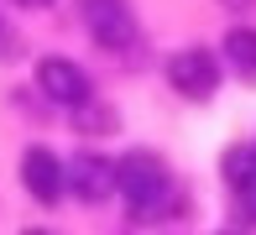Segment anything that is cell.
Returning a JSON list of instances; mask_svg holds the SVG:
<instances>
[{
    "instance_id": "cell-1",
    "label": "cell",
    "mask_w": 256,
    "mask_h": 235,
    "mask_svg": "<svg viewBox=\"0 0 256 235\" xmlns=\"http://www.w3.org/2000/svg\"><path fill=\"white\" fill-rule=\"evenodd\" d=\"M115 188H120V198H126V209H131L136 225H142V220H162V209L172 204L168 162H162L157 152H142V146L115 162Z\"/></svg>"
},
{
    "instance_id": "cell-2",
    "label": "cell",
    "mask_w": 256,
    "mask_h": 235,
    "mask_svg": "<svg viewBox=\"0 0 256 235\" xmlns=\"http://www.w3.org/2000/svg\"><path fill=\"white\" fill-rule=\"evenodd\" d=\"M78 10H84L89 37H94L104 52H126V47L136 42V10L126 6V0H78Z\"/></svg>"
},
{
    "instance_id": "cell-3",
    "label": "cell",
    "mask_w": 256,
    "mask_h": 235,
    "mask_svg": "<svg viewBox=\"0 0 256 235\" xmlns=\"http://www.w3.org/2000/svg\"><path fill=\"white\" fill-rule=\"evenodd\" d=\"M37 89L48 94L52 104H63V110H84V104L94 100V84H89V74L74 58H42L37 63Z\"/></svg>"
},
{
    "instance_id": "cell-4",
    "label": "cell",
    "mask_w": 256,
    "mask_h": 235,
    "mask_svg": "<svg viewBox=\"0 0 256 235\" xmlns=\"http://www.w3.org/2000/svg\"><path fill=\"white\" fill-rule=\"evenodd\" d=\"M168 84L183 100H209L220 89V58L204 52V47H183V52L168 58Z\"/></svg>"
},
{
    "instance_id": "cell-5",
    "label": "cell",
    "mask_w": 256,
    "mask_h": 235,
    "mask_svg": "<svg viewBox=\"0 0 256 235\" xmlns=\"http://www.w3.org/2000/svg\"><path fill=\"white\" fill-rule=\"evenodd\" d=\"M115 188V162L94 157V152H78V157L63 162V194H78L84 204H100Z\"/></svg>"
},
{
    "instance_id": "cell-6",
    "label": "cell",
    "mask_w": 256,
    "mask_h": 235,
    "mask_svg": "<svg viewBox=\"0 0 256 235\" xmlns=\"http://www.w3.org/2000/svg\"><path fill=\"white\" fill-rule=\"evenodd\" d=\"M21 183H26V194L37 204H58L63 198V162H58V152L26 146L21 152Z\"/></svg>"
},
{
    "instance_id": "cell-7",
    "label": "cell",
    "mask_w": 256,
    "mask_h": 235,
    "mask_svg": "<svg viewBox=\"0 0 256 235\" xmlns=\"http://www.w3.org/2000/svg\"><path fill=\"white\" fill-rule=\"evenodd\" d=\"M225 183H230V194H236L246 225H256V152L251 146H230L225 152Z\"/></svg>"
},
{
    "instance_id": "cell-8",
    "label": "cell",
    "mask_w": 256,
    "mask_h": 235,
    "mask_svg": "<svg viewBox=\"0 0 256 235\" xmlns=\"http://www.w3.org/2000/svg\"><path fill=\"white\" fill-rule=\"evenodd\" d=\"M225 63H230V74L256 78V26H230V37H225Z\"/></svg>"
},
{
    "instance_id": "cell-9",
    "label": "cell",
    "mask_w": 256,
    "mask_h": 235,
    "mask_svg": "<svg viewBox=\"0 0 256 235\" xmlns=\"http://www.w3.org/2000/svg\"><path fill=\"white\" fill-rule=\"evenodd\" d=\"M16 6H26V10H42V6H52V0H16Z\"/></svg>"
},
{
    "instance_id": "cell-10",
    "label": "cell",
    "mask_w": 256,
    "mask_h": 235,
    "mask_svg": "<svg viewBox=\"0 0 256 235\" xmlns=\"http://www.w3.org/2000/svg\"><path fill=\"white\" fill-rule=\"evenodd\" d=\"M230 6H251V0H230Z\"/></svg>"
},
{
    "instance_id": "cell-11",
    "label": "cell",
    "mask_w": 256,
    "mask_h": 235,
    "mask_svg": "<svg viewBox=\"0 0 256 235\" xmlns=\"http://www.w3.org/2000/svg\"><path fill=\"white\" fill-rule=\"evenodd\" d=\"M0 32H6V26H0Z\"/></svg>"
},
{
    "instance_id": "cell-12",
    "label": "cell",
    "mask_w": 256,
    "mask_h": 235,
    "mask_svg": "<svg viewBox=\"0 0 256 235\" xmlns=\"http://www.w3.org/2000/svg\"><path fill=\"white\" fill-rule=\"evenodd\" d=\"M251 152H256V146H251Z\"/></svg>"
}]
</instances>
